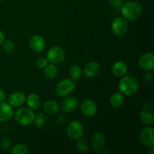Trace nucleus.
I'll list each match as a JSON object with an SVG mask.
<instances>
[{"label":"nucleus","mask_w":154,"mask_h":154,"mask_svg":"<svg viewBox=\"0 0 154 154\" xmlns=\"http://www.w3.org/2000/svg\"><path fill=\"white\" fill-rule=\"evenodd\" d=\"M1 146L4 150H9L11 147V141L8 137L2 138L1 141Z\"/></svg>","instance_id":"29"},{"label":"nucleus","mask_w":154,"mask_h":154,"mask_svg":"<svg viewBox=\"0 0 154 154\" xmlns=\"http://www.w3.org/2000/svg\"><path fill=\"white\" fill-rule=\"evenodd\" d=\"M29 46L35 52H42L45 48V39L38 35H34L29 39Z\"/></svg>","instance_id":"13"},{"label":"nucleus","mask_w":154,"mask_h":154,"mask_svg":"<svg viewBox=\"0 0 154 154\" xmlns=\"http://www.w3.org/2000/svg\"><path fill=\"white\" fill-rule=\"evenodd\" d=\"M142 6L138 2L132 1L125 3L121 8V14L126 20H134L141 16Z\"/></svg>","instance_id":"2"},{"label":"nucleus","mask_w":154,"mask_h":154,"mask_svg":"<svg viewBox=\"0 0 154 154\" xmlns=\"http://www.w3.org/2000/svg\"><path fill=\"white\" fill-rule=\"evenodd\" d=\"M128 67L126 63L123 61H117L112 66V73L114 76L117 78H122L125 76L127 72Z\"/></svg>","instance_id":"17"},{"label":"nucleus","mask_w":154,"mask_h":154,"mask_svg":"<svg viewBox=\"0 0 154 154\" xmlns=\"http://www.w3.org/2000/svg\"><path fill=\"white\" fill-rule=\"evenodd\" d=\"M2 2V0H0V2Z\"/></svg>","instance_id":"36"},{"label":"nucleus","mask_w":154,"mask_h":154,"mask_svg":"<svg viewBox=\"0 0 154 154\" xmlns=\"http://www.w3.org/2000/svg\"><path fill=\"white\" fill-rule=\"evenodd\" d=\"M84 126L77 120H73L70 122L66 129V133L68 137L72 140H78L82 138L84 135Z\"/></svg>","instance_id":"6"},{"label":"nucleus","mask_w":154,"mask_h":154,"mask_svg":"<svg viewBox=\"0 0 154 154\" xmlns=\"http://www.w3.org/2000/svg\"><path fill=\"white\" fill-rule=\"evenodd\" d=\"M139 84L135 78L131 75L122 77L118 84L120 93L124 96H133L138 92Z\"/></svg>","instance_id":"1"},{"label":"nucleus","mask_w":154,"mask_h":154,"mask_svg":"<svg viewBox=\"0 0 154 154\" xmlns=\"http://www.w3.org/2000/svg\"><path fill=\"white\" fill-rule=\"evenodd\" d=\"M0 135H1V129H0Z\"/></svg>","instance_id":"35"},{"label":"nucleus","mask_w":154,"mask_h":154,"mask_svg":"<svg viewBox=\"0 0 154 154\" xmlns=\"http://www.w3.org/2000/svg\"><path fill=\"white\" fill-rule=\"evenodd\" d=\"M12 154H26L28 153L29 149L26 145L23 144H17L14 146L11 149Z\"/></svg>","instance_id":"24"},{"label":"nucleus","mask_w":154,"mask_h":154,"mask_svg":"<svg viewBox=\"0 0 154 154\" xmlns=\"http://www.w3.org/2000/svg\"><path fill=\"white\" fill-rule=\"evenodd\" d=\"M124 103V97L120 92H115L110 97V104L114 108H120Z\"/></svg>","instance_id":"18"},{"label":"nucleus","mask_w":154,"mask_h":154,"mask_svg":"<svg viewBox=\"0 0 154 154\" xmlns=\"http://www.w3.org/2000/svg\"><path fill=\"white\" fill-rule=\"evenodd\" d=\"M76 84L71 79H63L56 86V93L60 97H66L70 95L75 90Z\"/></svg>","instance_id":"4"},{"label":"nucleus","mask_w":154,"mask_h":154,"mask_svg":"<svg viewBox=\"0 0 154 154\" xmlns=\"http://www.w3.org/2000/svg\"><path fill=\"white\" fill-rule=\"evenodd\" d=\"M26 102L29 108L32 110H36L40 106L41 100L39 96L35 93H31L26 99Z\"/></svg>","instance_id":"19"},{"label":"nucleus","mask_w":154,"mask_h":154,"mask_svg":"<svg viewBox=\"0 0 154 154\" xmlns=\"http://www.w3.org/2000/svg\"><path fill=\"white\" fill-rule=\"evenodd\" d=\"M69 75L72 81H78L82 76V69L78 66H73L71 67Z\"/></svg>","instance_id":"23"},{"label":"nucleus","mask_w":154,"mask_h":154,"mask_svg":"<svg viewBox=\"0 0 154 154\" xmlns=\"http://www.w3.org/2000/svg\"><path fill=\"white\" fill-rule=\"evenodd\" d=\"M14 115L12 106L7 102H0V123L10 120Z\"/></svg>","instance_id":"11"},{"label":"nucleus","mask_w":154,"mask_h":154,"mask_svg":"<svg viewBox=\"0 0 154 154\" xmlns=\"http://www.w3.org/2000/svg\"><path fill=\"white\" fill-rule=\"evenodd\" d=\"M5 99H6L5 93L2 90H1V89H0V102H5Z\"/></svg>","instance_id":"32"},{"label":"nucleus","mask_w":154,"mask_h":154,"mask_svg":"<svg viewBox=\"0 0 154 154\" xmlns=\"http://www.w3.org/2000/svg\"><path fill=\"white\" fill-rule=\"evenodd\" d=\"M102 153H110L108 151H104V152H102Z\"/></svg>","instance_id":"34"},{"label":"nucleus","mask_w":154,"mask_h":154,"mask_svg":"<svg viewBox=\"0 0 154 154\" xmlns=\"http://www.w3.org/2000/svg\"><path fill=\"white\" fill-rule=\"evenodd\" d=\"M3 49L7 53H11L15 49V44L11 40H5L3 42Z\"/></svg>","instance_id":"26"},{"label":"nucleus","mask_w":154,"mask_h":154,"mask_svg":"<svg viewBox=\"0 0 154 154\" xmlns=\"http://www.w3.org/2000/svg\"><path fill=\"white\" fill-rule=\"evenodd\" d=\"M48 63L49 62H48L47 57H41L37 59V60L35 61V65L38 69H45L48 65Z\"/></svg>","instance_id":"28"},{"label":"nucleus","mask_w":154,"mask_h":154,"mask_svg":"<svg viewBox=\"0 0 154 154\" xmlns=\"http://www.w3.org/2000/svg\"><path fill=\"white\" fill-rule=\"evenodd\" d=\"M47 59L52 64L61 63L66 59V51L60 46H53L48 50Z\"/></svg>","instance_id":"5"},{"label":"nucleus","mask_w":154,"mask_h":154,"mask_svg":"<svg viewBox=\"0 0 154 154\" xmlns=\"http://www.w3.org/2000/svg\"><path fill=\"white\" fill-rule=\"evenodd\" d=\"M44 111L49 115H55L59 112L58 104L52 100L47 101L44 104Z\"/></svg>","instance_id":"20"},{"label":"nucleus","mask_w":154,"mask_h":154,"mask_svg":"<svg viewBox=\"0 0 154 154\" xmlns=\"http://www.w3.org/2000/svg\"><path fill=\"white\" fill-rule=\"evenodd\" d=\"M47 121V117L42 113H38L35 115L34 119V126L38 128H40L45 125V123Z\"/></svg>","instance_id":"25"},{"label":"nucleus","mask_w":154,"mask_h":154,"mask_svg":"<svg viewBox=\"0 0 154 154\" xmlns=\"http://www.w3.org/2000/svg\"><path fill=\"white\" fill-rule=\"evenodd\" d=\"M111 30L117 37L125 35L128 30V23L124 17H117L111 23Z\"/></svg>","instance_id":"7"},{"label":"nucleus","mask_w":154,"mask_h":154,"mask_svg":"<svg viewBox=\"0 0 154 154\" xmlns=\"http://www.w3.org/2000/svg\"><path fill=\"white\" fill-rule=\"evenodd\" d=\"M139 66L145 72H150L154 67V55L153 53L147 52L143 54L139 59Z\"/></svg>","instance_id":"10"},{"label":"nucleus","mask_w":154,"mask_h":154,"mask_svg":"<svg viewBox=\"0 0 154 154\" xmlns=\"http://www.w3.org/2000/svg\"><path fill=\"white\" fill-rule=\"evenodd\" d=\"M26 97L25 94L22 92L17 91L14 92L9 96L8 97V103L11 105L12 107L15 108H19L22 106L26 102Z\"/></svg>","instance_id":"14"},{"label":"nucleus","mask_w":154,"mask_h":154,"mask_svg":"<svg viewBox=\"0 0 154 154\" xmlns=\"http://www.w3.org/2000/svg\"><path fill=\"white\" fill-rule=\"evenodd\" d=\"M140 120L146 125H151L154 122L153 114L150 111L143 110L140 114Z\"/></svg>","instance_id":"22"},{"label":"nucleus","mask_w":154,"mask_h":154,"mask_svg":"<svg viewBox=\"0 0 154 154\" xmlns=\"http://www.w3.org/2000/svg\"><path fill=\"white\" fill-rule=\"evenodd\" d=\"M78 106V100L74 96H68L61 102V108L66 113L73 112Z\"/></svg>","instance_id":"12"},{"label":"nucleus","mask_w":154,"mask_h":154,"mask_svg":"<svg viewBox=\"0 0 154 154\" xmlns=\"http://www.w3.org/2000/svg\"><path fill=\"white\" fill-rule=\"evenodd\" d=\"M109 2L111 5L115 8L123 5V0H109Z\"/></svg>","instance_id":"30"},{"label":"nucleus","mask_w":154,"mask_h":154,"mask_svg":"<svg viewBox=\"0 0 154 154\" xmlns=\"http://www.w3.org/2000/svg\"><path fill=\"white\" fill-rule=\"evenodd\" d=\"M77 148L81 153H86L88 150V144H87V141L80 138L77 144Z\"/></svg>","instance_id":"27"},{"label":"nucleus","mask_w":154,"mask_h":154,"mask_svg":"<svg viewBox=\"0 0 154 154\" xmlns=\"http://www.w3.org/2000/svg\"><path fill=\"white\" fill-rule=\"evenodd\" d=\"M35 114L32 109L29 108H21L16 111L15 120L19 125L23 126H29L34 121Z\"/></svg>","instance_id":"3"},{"label":"nucleus","mask_w":154,"mask_h":154,"mask_svg":"<svg viewBox=\"0 0 154 154\" xmlns=\"http://www.w3.org/2000/svg\"><path fill=\"white\" fill-rule=\"evenodd\" d=\"M82 114L87 117H93L97 113V106L94 101L87 99L84 100L81 106Z\"/></svg>","instance_id":"9"},{"label":"nucleus","mask_w":154,"mask_h":154,"mask_svg":"<svg viewBox=\"0 0 154 154\" xmlns=\"http://www.w3.org/2000/svg\"><path fill=\"white\" fill-rule=\"evenodd\" d=\"M58 74V69L56 66L55 64H48L44 69V75L45 78L48 79H53L56 78V76Z\"/></svg>","instance_id":"21"},{"label":"nucleus","mask_w":154,"mask_h":154,"mask_svg":"<svg viewBox=\"0 0 154 154\" xmlns=\"http://www.w3.org/2000/svg\"><path fill=\"white\" fill-rule=\"evenodd\" d=\"M105 136L102 132H96L92 138V147L95 151H100L105 146Z\"/></svg>","instance_id":"15"},{"label":"nucleus","mask_w":154,"mask_h":154,"mask_svg":"<svg viewBox=\"0 0 154 154\" xmlns=\"http://www.w3.org/2000/svg\"><path fill=\"white\" fill-rule=\"evenodd\" d=\"M57 121H58L60 124H63V123H65L66 122V117L63 115V114H60V115L59 116L58 119H57Z\"/></svg>","instance_id":"31"},{"label":"nucleus","mask_w":154,"mask_h":154,"mask_svg":"<svg viewBox=\"0 0 154 154\" xmlns=\"http://www.w3.org/2000/svg\"><path fill=\"white\" fill-rule=\"evenodd\" d=\"M4 41H5V35H4V34H3L2 32L0 30V45H2V43Z\"/></svg>","instance_id":"33"},{"label":"nucleus","mask_w":154,"mask_h":154,"mask_svg":"<svg viewBox=\"0 0 154 154\" xmlns=\"http://www.w3.org/2000/svg\"><path fill=\"white\" fill-rule=\"evenodd\" d=\"M99 65L96 62L92 61L87 63L84 69V73L87 78H94L99 72Z\"/></svg>","instance_id":"16"},{"label":"nucleus","mask_w":154,"mask_h":154,"mask_svg":"<svg viewBox=\"0 0 154 154\" xmlns=\"http://www.w3.org/2000/svg\"><path fill=\"white\" fill-rule=\"evenodd\" d=\"M140 141H141V144L145 147H153V128L151 126L144 128L140 133Z\"/></svg>","instance_id":"8"}]
</instances>
